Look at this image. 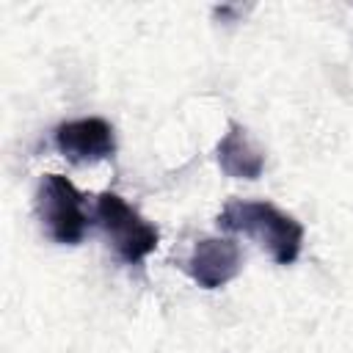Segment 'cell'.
<instances>
[{"instance_id": "6da1fadb", "label": "cell", "mask_w": 353, "mask_h": 353, "mask_svg": "<svg viewBox=\"0 0 353 353\" xmlns=\"http://www.w3.org/2000/svg\"><path fill=\"white\" fill-rule=\"evenodd\" d=\"M218 226L226 232L245 234L256 240L276 265H292L303 245V226L290 212L279 210L270 201H245L232 199L221 215Z\"/></svg>"}, {"instance_id": "7a4b0ae2", "label": "cell", "mask_w": 353, "mask_h": 353, "mask_svg": "<svg viewBox=\"0 0 353 353\" xmlns=\"http://www.w3.org/2000/svg\"><path fill=\"white\" fill-rule=\"evenodd\" d=\"M97 221L105 229L119 259L130 265L146 259L160 243V232L113 190L97 196Z\"/></svg>"}, {"instance_id": "3957f363", "label": "cell", "mask_w": 353, "mask_h": 353, "mask_svg": "<svg viewBox=\"0 0 353 353\" xmlns=\"http://www.w3.org/2000/svg\"><path fill=\"white\" fill-rule=\"evenodd\" d=\"M36 210L39 218L47 229V234L55 243L74 245L83 240L88 215L83 210V196L80 190L63 176V174H44L36 190Z\"/></svg>"}, {"instance_id": "277c9868", "label": "cell", "mask_w": 353, "mask_h": 353, "mask_svg": "<svg viewBox=\"0 0 353 353\" xmlns=\"http://www.w3.org/2000/svg\"><path fill=\"white\" fill-rule=\"evenodd\" d=\"M243 265L240 245L229 237H204L193 245L185 270L201 290H218L229 284Z\"/></svg>"}, {"instance_id": "5b68a950", "label": "cell", "mask_w": 353, "mask_h": 353, "mask_svg": "<svg viewBox=\"0 0 353 353\" xmlns=\"http://www.w3.org/2000/svg\"><path fill=\"white\" fill-rule=\"evenodd\" d=\"M55 146L72 163H97L116 152V138H113V127L105 119L85 116L58 124Z\"/></svg>"}, {"instance_id": "8992f818", "label": "cell", "mask_w": 353, "mask_h": 353, "mask_svg": "<svg viewBox=\"0 0 353 353\" xmlns=\"http://www.w3.org/2000/svg\"><path fill=\"white\" fill-rule=\"evenodd\" d=\"M215 160H218L221 171L232 179H256L265 168V152L251 141L245 127H240L234 121L218 141Z\"/></svg>"}]
</instances>
